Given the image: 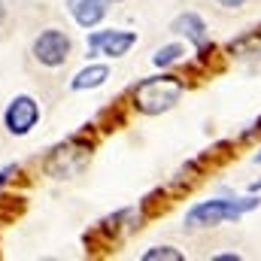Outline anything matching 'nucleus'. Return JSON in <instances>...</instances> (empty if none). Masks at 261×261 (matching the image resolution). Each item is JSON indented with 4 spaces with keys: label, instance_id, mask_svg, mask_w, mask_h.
<instances>
[{
    "label": "nucleus",
    "instance_id": "16",
    "mask_svg": "<svg viewBox=\"0 0 261 261\" xmlns=\"http://www.w3.org/2000/svg\"><path fill=\"white\" fill-rule=\"evenodd\" d=\"M113 3H119V0H113Z\"/></svg>",
    "mask_w": 261,
    "mask_h": 261
},
{
    "label": "nucleus",
    "instance_id": "14",
    "mask_svg": "<svg viewBox=\"0 0 261 261\" xmlns=\"http://www.w3.org/2000/svg\"><path fill=\"white\" fill-rule=\"evenodd\" d=\"M255 161H258V164H261V152H258V155H255Z\"/></svg>",
    "mask_w": 261,
    "mask_h": 261
},
{
    "label": "nucleus",
    "instance_id": "15",
    "mask_svg": "<svg viewBox=\"0 0 261 261\" xmlns=\"http://www.w3.org/2000/svg\"><path fill=\"white\" fill-rule=\"evenodd\" d=\"M0 18H3V3H0Z\"/></svg>",
    "mask_w": 261,
    "mask_h": 261
},
{
    "label": "nucleus",
    "instance_id": "6",
    "mask_svg": "<svg viewBox=\"0 0 261 261\" xmlns=\"http://www.w3.org/2000/svg\"><path fill=\"white\" fill-rule=\"evenodd\" d=\"M37 119H40V107H37V100H34V97H28V94L15 97V100L6 107V116H3L6 130H9V134H15V137L28 134V130L37 125Z\"/></svg>",
    "mask_w": 261,
    "mask_h": 261
},
{
    "label": "nucleus",
    "instance_id": "4",
    "mask_svg": "<svg viewBox=\"0 0 261 261\" xmlns=\"http://www.w3.org/2000/svg\"><path fill=\"white\" fill-rule=\"evenodd\" d=\"M88 158H91V146L82 143V140H73V143H67V146H61V149L52 152L46 170H49L52 176H73V173H79V170L85 167Z\"/></svg>",
    "mask_w": 261,
    "mask_h": 261
},
{
    "label": "nucleus",
    "instance_id": "11",
    "mask_svg": "<svg viewBox=\"0 0 261 261\" xmlns=\"http://www.w3.org/2000/svg\"><path fill=\"white\" fill-rule=\"evenodd\" d=\"M158 258H167V261H179L182 258V252H176V249H170V246H155V249H149L143 261H158Z\"/></svg>",
    "mask_w": 261,
    "mask_h": 261
},
{
    "label": "nucleus",
    "instance_id": "10",
    "mask_svg": "<svg viewBox=\"0 0 261 261\" xmlns=\"http://www.w3.org/2000/svg\"><path fill=\"white\" fill-rule=\"evenodd\" d=\"M182 55H186V49H182L179 43H170V46H164V49H158L152 61H155V67H167V64H176V61H179Z\"/></svg>",
    "mask_w": 261,
    "mask_h": 261
},
{
    "label": "nucleus",
    "instance_id": "2",
    "mask_svg": "<svg viewBox=\"0 0 261 261\" xmlns=\"http://www.w3.org/2000/svg\"><path fill=\"white\" fill-rule=\"evenodd\" d=\"M258 200L255 197H240V200H225V197H216V200H200L189 210L186 222L192 228H213V225H222V222H234L240 219L243 213L255 210Z\"/></svg>",
    "mask_w": 261,
    "mask_h": 261
},
{
    "label": "nucleus",
    "instance_id": "9",
    "mask_svg": "<svg viewBox=\"0 0 261 261\" xmlns=\"http://www.w3.org/2000/svg\"><path fill=\"white\" fill-rule=\"evenodd\" d=\"M107 79H110V67L91 64V67H85V70L76 73V79L70 82V88H73V91H85V88H97V85H103Z\"/></svg>",
    "mask_w": 261,
    "mask_h": 261
},
{
    "label": "nucleus",
    "instance_id": "13",
    "mask_svg": "<svg viewBox=\"0 0 261 261\" xmlns=\"http://www.w3.org/2000/svg\"><path fill=\"white\" fill-rule=\"evenodd\" d=\"M12 173H15V167H6V170H0V186H3V182L12 176Z\"/></svg>",
    "mask_w": 261,
    "mask_h": 261
},
{
    "label": "nucleus",
    "instance_id": "3",
    "mask_svg": "<svg viewBox=\"0 0 261 261\" xmlns=\"http://www.w3.org/2000/svg\"><path fill=\"white\" fill-rule=\"evenodd\" d=\"M34 58L43 67H61L70 58V37L58 28H46L34 40Z\"/></svg>",
    "mask_w": 261,
    "mask_h": 261
},
{
    "label": "nucleus",
    "instance_id": "8",
    "mask_svg": "<svg viewBox=\"0 0 261 261\" xmlns=\"http://www.w3.org/2000/svg\"><path fill=\"white\" fill-rule=\"evenodd\" d=\"M107 3L110 0H73V18L82 24V28H94L103 15H107Z\"/></svg>",
    "mask_w": 261,
    "mask_h": 261
},
{
    "label": "nucleus",
    "instance_id": "5",
    "mask_svg": "<svg viewBox=\"0 0 261 261\" xmlns=\"http://www.w3.org/2000/svg\"><path fill=\"white\" fill-rule=\"evenodd\" d=\"M130 46H137L134 31H94L88 37V55H107V58H122L128 55Z\"/></svg>",
    "mask_w": 261,
    "mask_h": 261
},
{
    "label": "nucleus",
    "instance_id": "12",
    "mask_svg": "<svg viewBox=\"0 0 261 261\" xmlns=\"http://www.w3.org/2000/svg\"><path fill=\"white\" fill-rule=\"evenodd\" d=\"M216 3H219V6H225V9H240L246 0H216Z\"/></svg>",
    "mask_w": 261,
    "mask_h": 261
},
{
    "label": "nucleus",
    "instance_id": "7",
    "mask_svg": "<svg viewBox=\"0 0 261 261\" xmlns=\"http://www.w3.org/2000/svg\"><path fill=\"white\" fill-rule=\"evenodd\" d=\"M176 34H182L186 40H192L197 49H206V43H210V34H206V24H203V18L197 15V12H186V15H179L173 24H170Z\"/></svg>",
    "mask_w": 261,
    "mask_h": 261
},
{
    "label": "nucleus",
    "instance_id": "1",
    "mask_svg": "<svg viewBox=\"0 0 261 261\" xmlns=\"http://www.w3.org/2000/svg\"><path fill=\"white\" fill-rule=\"evenodd\" d=\"M182 91H186V82L179 76H152L134 88V107L146 116H158L170 110L182 97Z\"/></svg>",
    "mask_w": 261,
    "mask_h": 261
}]
</instances>
